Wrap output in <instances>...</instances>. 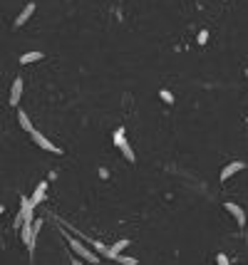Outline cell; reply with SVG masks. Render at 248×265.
Here are the masks:
<instances>
[{"mask_svg": "<svg viewBox=\"0 0 248 265\" xmlns=\"http://www.w3.org/2000/svg\"><path fill=\"white\" fill-rule=\"evenodd\" d=\"M243 169H246L243 161H231V164H226V166L221 169V176H218V179H221V181H229L231 176H236V173L243 171Z\"/></svg>", "mask_w": 248, "mask_h": 265, "instance_id": "3957f363", "label": "cell"}, {"mask_svg": "<svg viewBox=\"0 0 248 265\" xmlns=\"http://www.w3.org/2000/svg\"><path fill=\"white\" fill-rule=\"evenodd\" d=\"M109 248H112V260H117V258H119L124 250L129 248V240H127V238H122V240H117L114 246H109Z\"/></svg>", "mask_w": 248, "mask_h": 265, "instance_id": "8fae6325", "label": "cell"}, {"mask_svg": "<svg viewBox=\"0 0 248 265\" xmlns=\"http://www.w3.org/2000/svg\"><path fill=\"white\" fill-rule=\"evenodd\" d=\"M246 77H248V70H246Z\"/></svg>", "mask_w": 248, "mask_h": 265, "instance_id": "d6986e66", "label": "cell"}, {"mask_svg": "<svg viewBox=\"0 0 248 265\" xmlns=\"http://www.w3.org/2000/svg\"><path fill=\"white\" fill-rule=\"evenodd\" d=\"M20 97H23V77H15L10 87V107H17Z\"/></svg>", "mask_w": 248, "mask_h": 265, "instance_id": "5b68a950", "label": "cell"}, {"mask_svg": "<svg viewBox=\"0 0 248 265\" xmlns=\"http://www.w3.org/2000/svg\"><path fill=\"white\" fill-rule=\"evenodd\" d=\"M206 40H209V32H206V30H201V32H199V42H201V45H203Z\"/></svg>", "mask_w": 248, "mask_h": 265, "instance_id": "e0dca14e", "label": "cell"}, {"mask_svg": "<svg viewBox=\"0 0 248 265\" xmlns=\"http://www.w3.org/2000/svg\"><path fill=\"white\" fill-rule=\"evenodd\" d=\"M45 196H47V181H40L37 186H35V191H32V203L37 206V203H43L45 201Z\"/></svg>", "mask_w": 248, "mask_h": 265, "instance_id": "52a82bcc", "label": "cell"}, {"mask_svg": "<svg viewBox=\"0 0 248 265\" xmlns=\"http://www.w3.org/2000/svg\"><path fill=\"white\" fill-rule=\"evenodd\" d=\"M226 211H229L233 218H236V223L238 226H246V211L238 206V203H233V201H226V206H223Z\"/></svg>", "mask_w": 248, "mask_h": 265, "instance_id": "277c9868", "label": "cell"}, {"mask_svg": "<svg viewBox=\"0 0 248 265\" xmlns=\"http://www.w3.org/2000/svg\"><path fill=\"white\" fill-rule=\"evenodd\" d=\"M112 144H114L117 149H122L124 144H127V129H124V126H117L114 137H112Z\"/></svg>", "mask_w": 248, "mask_h": 265, "instance_id": "30bf717a", "label": "cell"}, {"mask_svg": "<svg viewBox=\"0 0 248 265\" xmlns=\"http://www.w3.org/2000/svg\"><path fill=\"white\" fill-rule=\"evenodd\" d=\"M159 94H161V99H164V102H169V104H174V94H171L169 90H161Z\"/></svg>", "mask_w": 248, "mask_h": 265, "instance_id": "9a60e30c", "label": "cell"}, {"mask_svg": "<svg viewBox=\"0 0 248 265\" xmlns=\"http://www.w3.org/2000/svg\"><path fill=\"white\" fill-rule=\"evenodd\" d=\"M45 57V52H40V50H32V52H25V55H20V64H30V62H40Z\"/></svg>", "mask_w": 248, "mask_h": 265, "instance_id": "9c48e42d", "label": "cell"}, {"mask_svg": "<svg viewBox=\"0 0 248 265\" xmlns=\"http://www.w3.org/2000/svg\"><path fill=\"white\" fill-rule=\"evenodd\" d=\"M67 243H70V248H72V253L79 258V260H85V263H90V265H94V263H99V255L90 248V246H85L82 240H77V238H72V235H67Z\"/></svg>", "mask_w": 248, "mask_h": 265, "instance_id": "6da1fadb", "label": "cell"}, {"mask_svg": "<svg viewBox=\"0 0 248 265\" xmlns=\"http://www.w3.org/2000/svg\"><path fill=\"white\" fill-rule=\"evenodd\" d=\"M216 265H231V263H229V255H226V253H218V255H216Z\"/></svg>", "mask_w": 248, "mask_h": 265, "instance_id": "2e32d148", "label": "cell"}, {"mask_svg": "<svg viewBox=\"0 0 248 265\" xmlns=\"http://www.w3.org/2000/svg\"><path fill=\"white\" fill-rule=\"evenodd\" d=\"M122 154H124V159H127L129 164H134V161H137V156H134V151H132V146H129V141H127V144H124V146H122Z\"/></svg>", "mask_w": 248, "mask_h": 265, "instance_id": "4fadbf2b", "label": "cell"}, {"mask_svg": "<svg viewBox=\"0 0 248 265\" xmlns=\"http://www.w3.org/2000/svg\"><path fill=\"white\" fill-rule=\"evenodd\" d=\"M70 265H87V263H85V260H79V258H72V263H70Z\"/></svg>", "mask_w": 248, "mask_h": 265, "instance_id": "ac0fdd59", "label": "cell"}, {"mask_svg": "<svg viewBox=\"0 0 248 265\" xmlns=\"http://www.w3.org/2000/svg\"><path fill=\"white\" fill-rule=\"evenodd\" d=\"M17 124L23 126V129L28 131V134H32V131H35V126H32V122H30L28 112H23V109H20V112H17Z\"/></svg>", "mask_w": 248, "mask_h": 265, "instance_id": "7c38bea8", "label": "cell"}, {"mask_svg": "<svg viewBox=\"0 0 248 265\" xmlns=\"http://www.w3.org/2000/svg\"><path fill=\"white\" fill-rule=\"evenodd\" d=\"M30 137H32V141H35L40 149H45V151H50V154H62V149H57V146H55V144H52L45 134H43V131H37V129H35Z\"/></svg>", "mask_w": 248, "mask_h": 265, "instance_id": "7a4b0ae2", "label": "cell"}, {"mask_svg": "<svg viewBox=\"0 0 248 265\" xmlns=\"http://www.w3.org/2000/svg\"><path fill=\"white\" fill-rule=\"evenodd\" d=\"M90 248H92L99 258H109V260H112V248H107L105 243H99V240H90Z\"/></svg>", "mask_w": 248, "mask_h": 265, "instance_id": "ba28073f", "label": "cell"}, {"mask_svg": "<svg viewBox=\"0 0 248 265\" xmlns=\"http://www.w3.org/2000/svg\"><path fill=\"white\" fill-rule=\"evenodd\" d=\"M32 13H35V3H28L25 8H23V13H20L17 17H15V28H23L28 20L32 17Z\"/></svg>", "mask_w": 248, "mask_h": 265, "instance_id": "8992f818", "label": "cell"}, {"mask_svg": "<svg viewBox=\"0 0 248 265\" xmlns=\"http://www.w3.org/2000/svg\"><path fill=\"white\" fill-rule=\"evenodd\" d=\"M117 263H122V265H137L139 260H137V258H132V255H119V258H117Z\"/></svg>", "mask_w": 248, "mask_h": 265, "instance_id": "5bb4252c", "label": "cell"}]
</instances>
